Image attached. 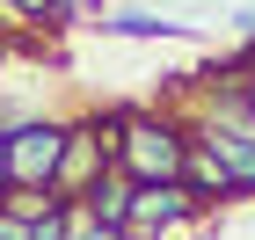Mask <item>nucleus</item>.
<instances>
[{"instance_id":"nucleus-2","label":"nucleus","mask_w":255,"mask_h":240,"mask_svg":"<svg viewBox=\"0 0 255 240\" xmlns=\"http://www.w3.org/2000/svg\"><path fill=\"white\" fill-rule=\"evenodd\" d=\"M110 153H117V109H88V117H66V153H59V175H51V197L80 204L110 175Z\"/></svg>"},{"instance_id":"nucleus-7","label":"nucleus","mask_w":255,"mask_h":240,"mask_svg":"<svg viewBox=\"0 0 255 240\" xmlns=\"http://www.w3.org/2000/svg\"><path fill=\"white\" fill-rule=\"evenodd\" d=\"M131 189H138V182H124L117 167H110V175L73 204V211H88V219H102V226H124V219H131Z\"/></svg>"},{"instance_id":"nucleus-8","label":"nucleus","mask_w":255,"mask_h":240,"mask_svg":"<svg viewBox=\"0 0 255 240\" xmlns=\"http://www.w3.org/2000/svg\"><path fill=\"white\" fill-rule=\"evenodd\" d=\"M15 22H80V0H0Z\"/></svg>"},{"instance_id":"nucleus-3","label":"nucleus","mask_w":255,"mask_h":240,"mask_svg":"<svg viewBox=\"0 0 255 240\" xmlns=\"http://www.w3.org/2000/svg\"><path fill=\"white\" fill-rule=\"evenodd\" d=\"M66 153V117H15L7 124V189H51Z\"/></svg>"},{"instance_id":"nucleus-6","label":"nucleus","mask_w":255,"mask_h":240,"mask_svg":"<svg viewBox=\"0 0 255 240\" xmlns=\"http://www.w3.org/2000/svg\"><path fill=\"white\" fill-rule=\"evenodd\" d=\"M182 189H190L204 211H219V204H234V182H226V167H219L204 146H190V160H182Z\"/></svg>"},{"instance_id":"nucleus-12","label":"nucleus","mask_w":255,"mask_h":240,"mask_svg":"<svg viewBox=\"0 0 255 240\" xmlns=\"http://www.w3.org/2000/svg\"><path fill=\"white\" fill-rule=\"evenodd\" d=\"M219 7H234V0H219Z\"/></svg>"},{"instance_id":"nucleus-1","label":"nucleus","mask_w":255,"mask_h":240,"mask_svg":"<svg viewBox=\"0 0 255 240\" xmlns=\"http://www.w3.org/2000/svg\"><path fill=\"white\" fill-rule=\"evenodd\" d=\"M182 160H190V124H182V109H168V102H153V109H117V153H110V167H117L124 182H182Z\"/></svg>"},{"instance_id":"nucleus-5","label":"nucleus","mask_w":255,"mask_h":240,"mask_svg":"<svg viewBox=\"0 0 255 240\" xmlns=\"http://www.w3.org/2000/svg\"><path fill=\"white\" fill-rule=\"evenodd\" d=\"M95 29L102 37H182L190 22H175V15H160V7H110V15H95Z\"/></svg>"},{"instance_id":"nucleus-10","label":"nucleus","mask_w":255,"mask_h":240,"mask_svg":"<svg viewBox=\"0 0 255 240\" xmlns=\"http://www.w3.org/2000/svg\"><path fill=\"white\" fill-rule=\"evenodd\" d=\"M0 240H29V226H22L15 211H0Z\"/></svg>"},{"instance_id":"nucleus-4","label":"nucleus","mask_w":255,"mask_h":240,"mask_svg":"<svg viewBox=\"0 0 255 240\" xmlns=\"http://www.w3.org/2000/svg\"><path fill=\"white\" fill-rule=\"evenodd\" d=\"M204 219V204L182 189V182H146V189H131V219H124V233L131 240H168L182 233V226Z\"/></svg>"},{"instance_id":"nucleus-11","label":"nucleus","mask_w":255,"mask_h":240,"mask_svg":"<svg viewBox=\"0 0 255 240\" xmlns=\"http://www.w3.org/2000/svg\"><path fill=\"white\" fill-rule=\"evenodd\" d=\"M0 197H7V124H0Z\"/></svg>"},{"instance_id":"nucleus-9","label":"nucleus","mask_w":255,"mask_h":240,"mask_svg":"<svg viewBox=\"0 0 255 240\" xmlns=\"http://www.w3.org/2000/svg\"><path fill=\"white\" fill-rule=\"evenodd\" d=\"M73 240H131L124 226H102V219H88V211H73Z\"/></svg>"}]
</instances>
